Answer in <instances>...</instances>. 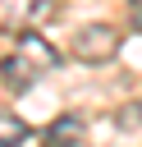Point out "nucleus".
I'll return each instance as SVG.
<instances>
[{
  "instance_id": "5",
  "label": "nucleus",
  "mask_w": 142,
  "mask_h": 147,
  "mask_svg": "<svg viewBox=\"0 0 142 147\" xmlns=\"http://www.w3.org/2000/svg\"><path fill=\"white\" fill-rule=\"evenodd\" d=\"M0 147H27V124L9 110H0Z\"/></svg>"
},
{
  "instance_id": "4",
  "label": "nucleus",
  "mask_w": 142,
  "mask_h": 147,
  "mask_svg": "<svg viewBox=\"0 0 142 147\" xmlns=\"http://www.w3.org/2000/svg\"><path fill=\"white\" fill-rule=\"evenodd\" d=\"M46 147H87V124L73 115H60L46 129Z\"/></svg>"
},
{
  "instance_id": "2",
  "label": "nucleus",
  "mask_w": 142,
  "mask_h": 147,
  "mask_svg": "<svg viewBox=\"0 0 142 147\" xmlns=\"http://www.w3.org/2000/svg\"><path fill=\"white\" fill-rule=\"evenodd\" d=\"M119 46H124V32H119V28L92 23V28H82V32L73 37V60H82V64H110V60L119 55Z\"/></svg>"
},
{
  "instance_id": "6",
  "label": "nucleus",
  "mask_w": 142,
  "mask_h": 147,
  "mask_svg": "<svg viewBox=\"0 0 142 147\" xmlns=\"http://www.w3.org/2000/svg\"><path fill=\"white\" fill-rule=\"evenodd\" d=\"M137 28H142V14H137Z\"/></svg>"
},
{
  "instance_id": "7",
  "label": "nucleus",
  "mask_w": 142,
  "mask_h": 147,
  "mask_svg": "<svg viewBox=\"0 0 142 147\" xmlns=\"http://www.w3.org/2000/svg\"><path fill=\"white\" fill-rule=\"evenodd\" d=\"M137 115H142V101H137Z\"/></svg>"
},
{
  "instance_id": "3",
  "label": "nucleus",
  "mask_w": 142,
  "mask_h": 147,
  "mask_svg": "<svg viewBox=\"0 0 142 147\" xmlns=\"http://www.w3.org/2000/svg\"><path fill=\"white\" fill-rule=\"evenodd\" d=\"M55 14V0H0V32H32Z\"/></svg>"
},
{
  "instance_id": "1",
  "label": "nucleus",
  "mask_w": 142,
  "mask_h": 147,
  "mask_svg": "<svg viewBox=\"0 0 142 147\" xmlns=\"http://www.w3.org/2000/svg\"><path fill=\"white\" fill-rule=\"evenodd\" d=\"M55 64H60V51H55L46 37H37V32H18L14 51L0 60V83H5L9 92H27V87H32L37 78H46Z\"/></svg>"
}]
</instances>
